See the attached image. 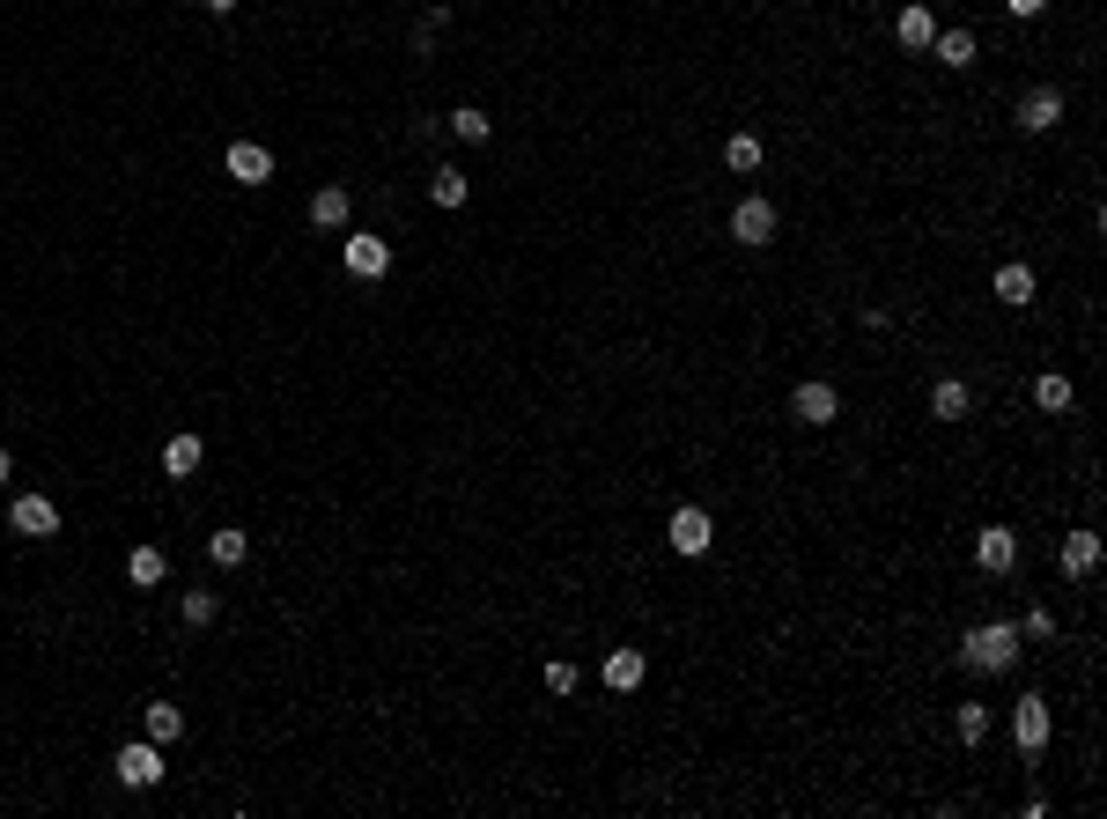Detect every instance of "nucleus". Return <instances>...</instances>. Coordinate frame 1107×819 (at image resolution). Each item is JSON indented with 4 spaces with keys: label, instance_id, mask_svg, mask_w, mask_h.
<instances>
[{
    "label": "nucleus",
    "instance_id": "nucleus-16",
    "mask_svg": "<svg viewBox=\"0 0 1107 819\" xmlns=\"http://www.w3.org/2000/svg\"><path fill=\"white\" fill-rule=\"evenodd\" d=\"M642 671H650V665H642V649H614V657H606V687H614V695H636Z\"/></svg>",
    "mask_w": 1107,
    "mask_h": 819
},
{
    "label": "nucleus",
    "instance_id": "nucleus-26",
    "mask_svg": "<svg viewBox=\"0 0 1107 819\" xmlns=\"http://www.w3.org/2000/svg\"><path fill=\"white\" fill-rule=\"evenodd\" d=\"M959 739H967V745L989 739V709H983V701H959Z\"/></svg>",
    "mask_w": 1107,
    "mask_h": 819
},
{
    "label": "nucleus",
    "instance_id": "nucleus-6",
    "mask_svg": "<svg viewBox=\"0 0 1107 819\" xmlns=\"http://www.w3.org/2000/svg\"><path fill=\"white\" fill-rule=\"evenodd\" d=\"M221 171L237 177V185H267V177H273V155L259 149V141H229V155H221Z\"/></svg>",
    "mask_w": 1107,
    "mask_h": 819
},
{
    "label": "nucleus",
    "instance_id": "nucleus-1",
    "mask_svg": "<svg viewBox=\"0 0 1107 819\" xmlns=\"http://www.w3.org/2000/svg\"><path fill=\"white\" fill-rule=\"evenodd\" d=\"M959 657H967L975 671H1011V665H1019V627H1005V621L975 627V635L959 643Z\"/></svg>",
    "mask_w": 1107,
    "mask_h": 819
},
{
    "label": "nucleus",
    "instance_id": "nucleus-17",
    "mask_svg": "<svg viewBox=\"0 0 1107 819\" xmlns=\"http://www.w3.org/2000/svg\"><path fill=\"white\" fill-rule=\"evenodd\" d=\"M148 739H155V745H177V739H185V709H171V701H148Z\"/></svg>",
    "mask_w": 1107,
    "mask_h": 819
},
{
    "label": "nucleus",
    "instance_id": "nucleus-29",
    "mask_svg": "<svg viewBox=\"0 0 1107 819\" xmlns=\"http://www.w3.org/2000/svg\"><path fill=\"white\" fill-rule=\"evenodd\" d=\"M546 695H576V665H546Z\"/></svg>",
    "mask_w": 1107,
    "mask_h": 819
},
{
    "label": "nucleus",
    "instance_id": "nucleus-10",
    "mask_svg": "<svg viewBox=\"0 0 1107 819\" xmlns=\"http://www.w3.org/2000/svg\"><path fill=\"white\" fill-rule=\"evenodd\" d=\"M1056 119H1063V89H1027V97H1019V125H1027V133H1049Z\"/></svg>",
    "mask_w": 1107,
    "mask_h": 819
},
{
    "label": "nucleus",
    "instance_id": "nucleus-12",
    "mask_svg": "<svg viewBox=\"0 0 1107 819\" xmlns=\"http://www.w3.org/2000/svg\"><path fill=\"white\" fill-rule=\"evenodd\" d=\"M1100 569V532H1063V576H1093Z\"/></svg>",
    "mask_w": 1107,
    "mask_h": 819
},
{
    "label": "nucleus",
    "instance_id": "nucleus-4",
    "mask_svg": "<svg viewBox=\"0 0 1107 819\" xmlns=\"http://www.w3.org/2000/svg\"><path fill=\"white\" fill-rule=\"evenodd\" d=\"M8 532H23V539H52V532H59V510H52V495H15V510H8Z\"/></svg>",
    "mask_w": 1107,
    "mask_h": 819
},
{
    "label": "nucleus",
    "instance_id": "nucleus-9",
    "mask_svg": "<svg viewBox=\"0 0 1107 819\" xmlns=\"http://www.w3.org/2000/svg\"><path fill=\"white\" fill-rule=\"evenodd\" d=\"M790 406H797V422H812V428H827V422L842 414L835 384H820V376H812V384H797V398H790Z\"/></svg>",
    "mask_w": 1107,
    "mask_h": 819
},
{
    "label": "nucleus",
    "instance_id": "nucleus-5",
    "mask_svg": "<svg viewBox=\"0 0 1107 819\" xmlns=\"http://www.w3.org/2000/svg\"><path fill=\"white\" fill-rule=\"evenodd\" d=\"M731 237H738V244H768V237H775V207H768L761 193L738 199V207H731Z\"/></svg>",
    "mask_w": 1107,
    "mask_h": 819
},
{
    "label": "nucleus",
    "instance_id": "nucleus-13",
    "mask_svg": "<svg viewBox=\"0 0 1107 819\" xmlns=\"http://www.w3.org/2000/svg\"><path fill=\"white\" fill-rule=\"evenodd\" d=\"M967 406H975V392H967L959 376H937L931 384V414L937 422H967Z\"/></svg>",
    "mask_w": 1107,
    "mask_h": 819
},
{
    "label": "nucleus",
    "instance_id": "nucleus-31",
    "mask_svg": "<svg viewBox=\"0 0 1107 819\" xmlns=\"http://www.w3.org/2000/svg\"><path fill=\"white\" fill-rule=\"evenodd\" d=\"M8 472H15V458H8V450H0V480H8Z\"/></svg>",
    "mask_w": 1107,
    "mask_h": 819
},
{
    "label": "nucleus",
    "instance_id": "nucleus-2",
    "mask_svg": "<svg viewBox=\"0 0 1107 819\" xmlns=\"http://www.w3.org/2000/svg\"><path fill=\"white\" fill-rule=\"evenodd\" d=\"M119 783H126V790H155V783H163V745H155V739L119 745Z\"/></svg>",
    "mask_w": 1107,
    "mask_h": 819
},
{
    "label": "nucleus",
    "instance_id": "nucleus-18",
    "mask_svg": "<svg viewBox=\"0 0 1107 819\" xmlns=\"http://www.w3.org/2000/svg\"><path fill=\"white\" fill-rule=\"evenodd\" d=\"M311 222H318V229H347V222H355V207H347L340 185H325V193L311 199Z\"/></svg>",
    "mask_w": 1107,
    "mask_h": 819
},
{
    "label": "nucleus",
    "instance_id": "nucleus-23",
    "mask_svg": "<svg viewBox=\"0 0 1107 819\" xmlns=\"http://www.w3.org/2000/svg\"><path fill=\"white\" fill-rule=\"evenodd\" d=\"M1033 398H1041L1049 414H1071V398H1078V392H1071V376H1063V370H1049L1041 384H1033Z\"/></svg>",
    "mask_w": 1107,
    "mask_h": 819
},
{
    "label": "nucleus",
    "instance_id": "nucleus-30",
    "mask_svg": "<svg viewBox=\"0 0 1107 819\" xmlns=\"http://www.w3.org/2000/svg\"><path fill=\"white\" fill-rule=\"evenodd\" d=\"M1005 8H1011V15H1041L1049 0H1005Z\"/></svg>",
    "mask_w": 1107,
    "mask_h": 819
},
{
    "label": "nucleus",
    "instance_id": "nucleus-19",
    "mask_svg": "<svg viewBox=\"0 0 1107 819\" xmlns=\"http://www.w3.org/2000/svg\"><path fill=\"white\" fill-rule=\"evenodd\" d=\"M126 583H133V591H155V583H163V554H155V546H133V554H126Z\"/></svg>",
    "mask_w": 1107,
    "mask_h": 819
},
{
    "label": "nucleus",
    "instance_id": "nucleus-28",
    "mask_svg": "<svg viewBox=\"0 0 1107 819\" xmlns=\"http://www.w3.org/2000/svg\"><path fill=\"white\" fill-rule=\"evenodd\" d=\"M215 621V591H185V627H207Z\"/></svg>",
    "mask_w": 1107,
    "mask_h": 819
},
{
    "label": "nucleus",
    "instance_id": "nucleus-20",
    "mask_svg": "<svg viewBox=\"0 0 1107 819\" xmlns=\"http://www.w3.org/2000/svg\"><path fill=\"white\" fill-rule=\"evenodd\" d=\"M931 52L945 59V67H975V30H937Z\"/></svg>",
    "mask_w": 1107,
    "mask_h": 819
},
{
    "label": "nucleus",
    "instance_id": "nucleus-27",
    "mask_svg": "<svg viewBox=\"0 0 1107 819\" xmlns=\"http://www.w3.org/2000/svg\"><path fill=\"white\" fill-rule=\"evenodd\" d=\"M451 133H458V141H488V111H473V103L451 111Z\"/></svg>",
    "mask_w": 1107,
    "mask_h": 819
},
{
    "label": "nucleus",
    "instance_id": "nucleus-7",
    "mask_svg": "<svg viewBox=\"0 0 1107 819\" xmlns=\"http://www.w3.org/2000/svg\"><path fill=\"white\" fill-rule=\"evenodd\" d=\"M1011 731H1019V745H1027V753H1041V745H1049V731H1056L1049 701H1041V695H1027L1019 709H1011Z\"/></svg>",
    "mask_w": 1107,
    "mask_h": 819
},
{
    "label": "nucleus",
    "instance_id": "nucleus-24",
    "mask_svg": "<svg viewBox=\"0 0 1107 819\" xmlns=\"http://www.w3.org/2000/svg\"><path fill=\"white\" fill-rule=\"evenodd\" d=\"M761 141H753V133H731V141H724V163H731V171H761Z\"/></svg>",
    "mask_w": 1107,
    "mask_h": 819
},
{
    "label": "nucleus",
    "instance_id": "nucleus-3",
    "mask_svg": "<svg viewBox=\"0 0 1107 819\" xmlns=\"http://www.w3.org/2000/svg\"><path fill=\"white\" fill-rule=\"evenodd\" d=\"M340 259H347L355 281H384V273H392V244H384V237H362V229L340 244Z\"/></svg>",
    "mask_w": 1107,
    "mask_h": 819
},
{
    "label": "nucleus",
    "instance_id": "nucleus-32",
    "mask_svg": "<svg viewBox=\"0 0 1107 819\" xmlns=\"http://www.w3.org/2000/svg\"><path fill=\"white\" fill-rule=\"evenodd\" d=\"M207 8H215V15H229V8H237V0H207Z\"/></svg>",
    "mask_w": 1107,
    "mask_h": 819
},
{
    "label": "nucleus",
    "instance_id": "nucleus-8",
    "mask_svg": "<svg viewBox=\"0 0 1107 819\" xmlns=\"http://www.w3.org/2000/svg\"><path fill=\"white\" fill-rule=\"evenodd\" d=\"M664 539H672V554H709V510H694V502L672 510V532H664Z\"/></svg>",
    "mask_w": 1107,
    "mask_h": 819
},
{
    "label": "nucleus",
    "instance_id": "nucleus-21",
    "mask_svg": "<svg viewBox=\"0 0 1107 819\" xmlns=\"http://www.w3.org/2000/svg\"><path fill=\"white\" fill-rule=\"evenodd\" d=\"M245 554H251V532H237V524H229V532H215V539H207V561H215V569H237Z\"/></svg>",
    "mask_w": 1107,
    "mask_h": 819
},
{
    "label": "nucleus",
    "instance_id": "nucleus-14",
    "mask_svg": "<svg viewBox=\"0 0 1107 819\" xmlns=\"http://www.w3.org/2000/svg\"><path fill=\"white\" fill-rule=\"evenodd\" d=\"M199 458H207V444H199V436H171V444H163V472H171V480H193Z\"/></svg>",
    "mask_w": 1107,
    "mask_h": 819
},
{
    "label": "nucleus",
    "instance_id": "nucleus-11",
    "mask_svg": "<svg viewBox=\"0 0 1107 819\" xmlns=\"http://www.w3.org/2000/svg\"><path fill=\"white\" fill-rule=\"evenodd\" d=\"M975 561H983V569H989V576H1005V569H1011V561H1019V539H1011V532H1005V524H989V532H983V539H975Z\"/></svg>",
    "mask_w": 1107,
    "mask_h": 819
},
{
    "label": "nucleus",
    "instance_id": "nucleus-22",
    "mask_svg": "<svg viewBox=\"0 0 1107 819\" xmlns=\"http://www.w3.org/2000/svg\"><path fill=\"white\" fill-rule=\"evenodd\" d=\"M997 296H1005V303H1033V266H1019V259L997 266Z\"/></svg>",
    "mask_w": 1107,
    "mask_h": 819
},
{
    "label": "nucleus",
    "instance_id": "nucleus-25",
    "mask_svg": "<svg viewBox=\"0 0 1107 819\" xmlns=\"http://www.w3.org/2000/svg\"><path fill=\"white\" fill-rule=\"evenodd\" d=\"M428 193H436V207H466V199H473V185H466L458 171H436V185H428Z\"/></svg>",
    "mask_w": 1107,
    "mask_h": 819
},
{
    "label": "nucleus",
    "instance_id": "nucleus-15",
    "mask_svg": "<svg viewBox=\"0 0 1107 819\" xmlns=\"http://www.w3.org/2000/svg\"><path fill=\"white\" fill-rule=\"evenodd\" d=\"M893 37H901L909 52H923L937 37V15H931V8H901V15H893Z\"/></svg>",
    "mask_w": 1107,
    "mask_h": 819
}]
</instances>
